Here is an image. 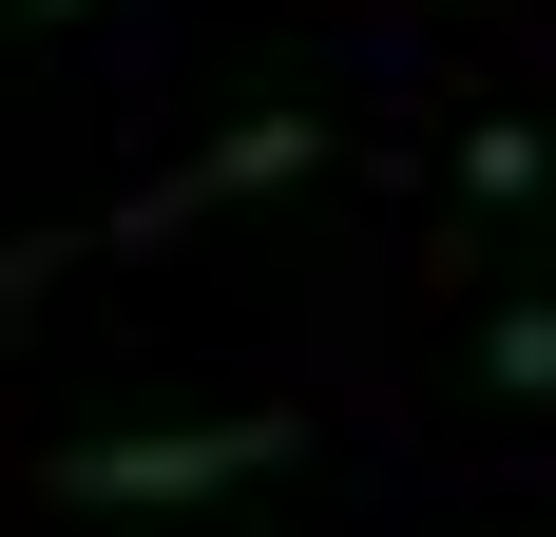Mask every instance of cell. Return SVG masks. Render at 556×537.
I'll list each match as a JSON object with an SVG mask.
<instances>
[{
	"label": "cell",
	"instance_id": "3",
	"mask_svg": "<svg viewBox=\"0 0 556 537\" xmlns=\"http://www.w3.org/2000/svg\"><path fill=\"white\" fill-rule=\"evenodd\" d=\"M480 384H500V403H556V308H500V326H480Z\"/></svg>",
	"mask_w": 556,
	"mask_h": 537
},
{
	"label": "cell",
	"instance_id": "1",
	"mask_svg": "<svg viewBox=\"0 0 556 537\" xmlns=\"http://www.w3.org/2000/svg\"><path fill=\"white\" fill-rule=\"evenodd\" d=\"M307 461V403H230V423H154V441H58V499L77 519H173V499H230Z\"/></svg>",
	"mask_w": 556,
	"mask_h": 537
},
{
	"label": "cell",
	"instance_id": "4",
	"mask_svg": "<svg viewBox=\"0 0 556 537\" xmlns=\"http://www.w3.org/2000/svg\"><path fill=\"white\" fill-rule=\"evenodd\" d=\"M39 20H97V0H39Z\"/></svg>",
	"mask_w": 556,
	"mask_h": 537
},
{
	"label": "cell",
	"instance_id": "2",
	"mask_svg": "<svg viewBox=\"0 0 556 537\" xmlns=\"http://www.w3.org/2000/svg\"><path fill=\"white\" fill-rule=\"evenodd\" d=\"M307 154H327V115H250V135H212V154H192V173H173V192H154V212L115 230V250H173V230H192V212H230V192H288V173H307Z\"/></svg>",
	"mask_w": 556,
	"mask_h": 537
}]
</instances>
